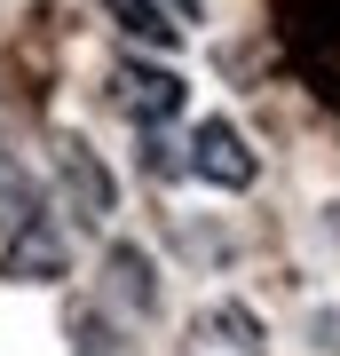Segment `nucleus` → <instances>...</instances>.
Here are the masks:
<instances>
[{"label":"nucleus","instance_id":"f257e3e1","mask_svg":"<svg viewBox=\"0 0 340 356\" xmlns=\"http://www.w3.org/2000/svg\"><path fill=\"white\" fill-rule=\"evenodd\" d=\"M111 103L135 119L143 135H159L166 119L190 103V88H182V72H166V64H119L111 72Z\"/></svg>","mask_w":340,"mask_h":356},{"label":"nucleus","instance_id":"f03ea898","mask_svg":"<svg viewBox=\"0 0 340 356\" xmlns=\"http://www.w3.org/2000/svg\"><path fill=\"white\" fill-rule=\"evenodd\" d=\"M190 175L214 182V191H253L261 159H253V143L229 127V119H198V135H190Z\"/></svg>","mask_w":340,"mask_h":356},{"label":"nucleus","instance_id":"7ed1b4c3","mask_svg":"<svg viewBox=\"0 0 340 356\" xmlns=\"http://www.w3.org/2000/svg\"><path fill=\"white\" fill-rule=\"evenodd\" d=\"M56 166H63V191H72V206H79V214H88V222H103V214H111V175H103V159L88 151V143H63V151H56Z\"/></svg>","mask_w":340,"mask_h":356},{"label":"nucleus","instance_id":"20e7f679","mask_svg":"<svg viewBox=\"0 0 340 356\" xmlns=\"http://www.w3.org/2000/svg\"><path fill=\"white\" fill-rule=\"evenodd\" d=\"M8 277H24V285H56L63 277V238L48 222H24V238H16V254H8Z\"/></svg>","mask_w":340,"mask_h":356},{"label":"nucleus","instance_id":"39448f33","mask_svg":"<svg viewBox=\"0 0 340 356\" xmlns=\"http://www.w3.org/2000/svg\"><path fill=\"white\" fill-rule=\"evenodd\" d=\"M103 16H111L127 40H143V48H175L182 40V24L159 8V0H103Z\"/></svg>","mask_w":340,"mask_h":356},{"label":"nucleus","instance_id":"423d86ee","mask_svg":"<svg viewBox=\"0 0 340 356\" xmlns=\"http://www.w3.org/2000/svg\"><path fill=\"white\" fill-rule=\"evenodd\" d=\"M198 332H206V341H222L229 356H261V325H253V309H238V301L206 309V317H198Z\"/></svg>","mask_w":340,"mask_h":356},{"label":"nucleus","instance_id":"0eeeda50","mask_svg":"<svg viewBox=\"0 0 340 356\" xmlns=\"http://www.w3.org/2000/svg\"><path fill=\"white\" fill-rule=\"evenodd\" d=\"M111 293H119L127 309H151V301H159V293H151V261H143L135 245H119V254H111Z\"/></svg>","mask_w":340,"mask_h":356}]
</instances>
